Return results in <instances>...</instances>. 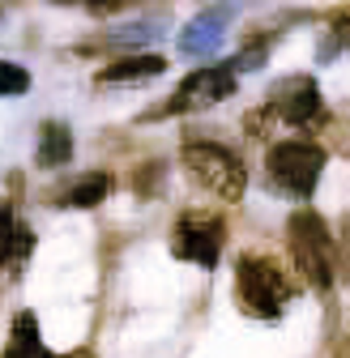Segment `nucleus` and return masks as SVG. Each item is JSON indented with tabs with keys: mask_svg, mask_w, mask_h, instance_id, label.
I'll return each instance as SVG.
<instances>
[{
	"mask_svg": "<svg viewBox=\"0 0 350 358\" xmlns=\"http://www.w3.org/2000/svg\"><path fill=\"white\" fill-rule=\"evenodd\" d=\"M26 90H30V73L22 64H13V60H0V94L18 99V94H26Z\"/></svg>",
	"mask_w": 350,
	"mask_h": 358,
	"instance_id": "obj_13",
	"label": "nucleus"
},
{
	"mask_svg": "<svg viewBox=\"0 0 350 358\" xmlns=\"http://www.w3.org/2000/svg\"><path fill=\"white\" fill-rule=\"evenodd\" d=\"M235 299L248 316L256 320H278L282 307L290 303V282L286 273L265 260V256H244L239 260V278H235Z\"/></svg>",
	"mask_w": 350,
	"mask_h": 358,
	"instance_id": "obj_1",
	"label": "nucleus"
},
{
	"mask_svg": "<svg viewBox=\"0 0 350 358\" xmlns=\"http://www.w3.org/2000/svg\"><path fill=\"white\" fill-rule=\"evenodd\" d=\"M227 9H209V13H201L197 22H188V30H184V38H180V52L184 56H205V52H214L218 43H223V30H227Z\"/></svg>",
	"mask_w": 350,
	"mask_h": 358,
	"instance_id": "obj_8",
	"label": "nucleus"
},
{
	"mask_svg": "<svg viewBox=\"0 0 350 358\" xmlns=\"http://www.w3.org/2000/svg\"><path fill=\"white\" fill-rule=\"evenodd\" d=\"M60 358H90V350H73V354H60Z\"/></svg>",
	"mask_w": 350,
	"mask_h": 358,
	"instance_id": "obj_17",
	"label": "nucleus"
},
{
	"mask_svg": "<svg viewBox=\"0 0 350 358\" xmlns=\"http://www.w3.org/2000/svg\"><path fill=\"white\" fill-rule=\"evenodd\" d=\"M184 162L192 171V179L201 188H209L214 196H223V201H239L244 196V162L223 150V145H214V141H192L184 145Z\"/></svg>",
	"mask_w": 350,
	"mask_h": 358,
	"instance_id": "obj_4",
	"label": "nucleus"
},
{
	"mask_svg": "<svg viewBox=\"0 0 350 358\" xmlns=\"http://www.w3.org/2000/svg\"><path fill=\"white\" fill-rule=\"evenodd\" d=\"M30 248H34V235H30L26 227H18V231H13V252H9V260H26Z\"/></svg>",
	"mask_w": 350,
	"mask_h": 358,
	"instance_id": "obj_15",
	"label": "nucleus"
},
{
	"mask_svg": "<svg viewBox=\"0 0 350 358\" xmlns=\"http://www.w3.org/2000/svg\"><path fill=\"white\" fill-rule=\"evenodd\" d=\"M124 5H133V0H90L94 13H111V9H124Z\"/></svg>",
	"mask_w": 350,
	"mask_h": 358,
	"instance_id": "obj_16",
	"label": "nucleus"
},
{
	"mask_svg": "<svg viewBox=\"0 0 350 358\" xmlns=\"http://www.w3.org/2000/svg\"><path fill=\"white\" fill-rule=\"evenodd\" d=\"M34 158H38V166H64V162L73 158V132H69L64 124H56V120L43 124Z\"/></svg>",
	"mask_w": 350,
	"mask_h": 358,
	"instance_id": "obj_10",
	"label": "nucleus"
},
{
	"mask_svg": "<svg viewBox=\"0 0 350 358\" xmlns=\"http://www.w3.org/2000/svg\"><path fill=\"white\" fill-rule=\"evenodd\" d=\"M107 192H111V179L107 175H90V179H81V184H73L64 192V205L69 209H94V205H103Z\"/></svg>",
	"mask_w": 350,
	"mask_h": 358,
	"instance_id": "obj_12",
	"label": "nucleus"
},
{
	"mask_svg": "<svg viewBox=\"0 0 350 358\" xmlns=\"http://www.w3.org/2000/svg\"><path fill=\"white\" fill-rule=\"evenodd\" d=\"M270 107L286 124H308V120L321 115V90L308 77H290V81H282L274 94H270Z\"/></svg>",
	"mask_w": 350,
	"mask_h": 358,
	"instance_id": "obj_7",
	"label": "nucleus"
},
{
	"mask_svg": "<svg viewBox=\"0 0 350 358\" xmlns=\"http://www.w3.org/2000/svg\"><path fill=\"white\" fill-rule=\"evenodd\" d=\"M270 166V179L286 192V196H299L308 201L321 184V171H325V150L312 145V141H278L265 158Z\"/></svg>",
	"mask_w": 350,
	"mask_h": 358,
	"instance_id": "obj_2",
	"label": "nucleus"
},
{
	"mask_svg": "<svg viewBox=\"0 0 350 358\" xmlns=\"http://www.w3.org/2000/svg\"><path fill=\"white\" fill-rule=\"evenodd\" d=\"M5 358H48V354H43V333H38L34 311H18V316H13Z\"/></svg>",
	"mask_w": 350,
	"mask_h": 358,
	"instance_id": "obj_9",
	"label": "nucleus"
},
{
	"mask_svg": "<svg viewBox=\"0 0 350 358\" xmlns=\"http://www.w3.org/2000/svg\"><path fill=\"white\" fill-rule=\"evenodd\" d=\"M162 73H167V60L162 56H133V60H120V64L103 69L99 81L124 85V81H150V77H162Z\"/></svg>",
	"mask_w": 350,
	"mask_h": 358,
	"instance_id": "obj_11",
	"label": "nucleus"
},
{
	"mask_svg": "<svg viewBox=\"0 0 350 358\" xmlns=\"http://www.w3.org/2000/svg\"><path fill=\"white\" fill-rule=\"evenodd\" d=\"M290 248H295V260L303 268V278H312V286L325 290L333 282V235L321 222V213L299 209L290 217Z\"/></svg>",
	"mask_w": 350,
	"mask_h": 358,
	"instance_id": "obj_3",
	"label": "nucleus"
},
{
	"mask_svg": "<svg viewBox=\"0 0 350 358\" xmlns=\"http://www.w3.org/2000/svg\"><path fill=\"white\" fill-rule=\"evenodd\" d=\"M223 222L218 217H205V213H188L175 222V231H171V252L180 256V260H192L201 268H214L218 256H223Z\"/></svg>",
	"mask_w": 350,
	"mask_h": 358,
	"instance_id": "obj_5",
	"label": "nucleus"
},
{
	"mask_svg": "<svg viewBox=\"0 0 350 358\" xmlns=\"http://www.w3.org/2000/svg\"><path fill=\"white\" fill-rule=\"evenodd\" d=\"M13 231H18V217L9 205H0V264H9V252H13Z\"/></svg>",
	"mask_w": 350,
	"mask_h": 358,
	"instance_id": "obj_14",
	"label": "nucleus"
},
{
	"mask_svg": "<svg viewBox=\"0 0 350 358\" xmlns=\"http://www.w3.org/2000/svg\"><path fill=\"white\" fill-rule=\"evenodd\" d=\"M235 90V60L231 64H209L197 69L171 99V111H192V107H214Z\"/></svg>",
	"mask_w": 350,
	"mask_h": 358,
	"instance_id": "obj_6",
	"label": "nucleus"
}]
</instances>
